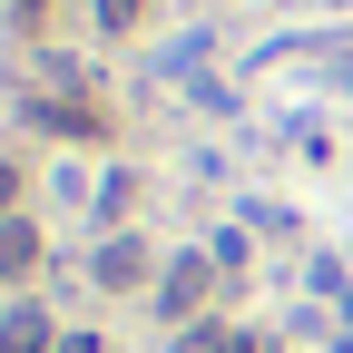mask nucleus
I'll use <instances>...</instances> for the list:
<instances>
[{"mask_svg":"<svg viewBox=\"0 0 353 353\" xmlns=\"http://www.w3.org/2000/svg\"><path fill=\"white\" fill-rule=\"evenodd\" d=\"M39 265V226L30 216H0V275H30Z\"/></svg>","mask_w":353,"mask_h":353,"instance_id":"nucleus-2","label":"nucleus"},{"mask_svg":"<svg viewBox=\"0 0 353 353\" xmlns=\"http://www.w3.org/2000/svg\"><path fill=\"white\" fill-rule=\"evenodd\" d=\"M59 353H99V343H88V334H69V343H59Z\"/></svg>","mask_w":353,"mask_h":353,"instance_id":"nucleus-7","label":"nucleus"},{"mask_svg":"<svg viewBox=\"0 0 353 353\" xmlns=\"http://www.w3.org/2000/svg\"><path fill=\"white\" fill-rule=\"evenodd\" d=\"M138 275H148V245L138 236H108L99 245V285H138Z\"/></svg>","mask_w":353,"mask_h":353,"instance_id":"nucleus-3","label":"nucleus"},{"mask_svg":"<svg viewBox=\"0 0 353 353\" xmlns=\"http://www.w3.org/2000/svg\"><path fill=\"white\" fill-rule=\"evenodd\" d=\"M20 10H39V0H20Z\"/></svg>","mask_w":353,"mask_h":353,"instance_id":"nucleus-8","label":"nucleus"},{"mask_svg":"<svg viewBox=\"0 0 353 353\" xmlns=\"http://www.w3.org/2000/svg\"><path fill=\"white\" fill-rule=\"evenodd\" d=\"M10 196H20V167H10V157H0V216H10Z\"/></svg>","mask_w":353,"mask_h":353,"instance_id":"nucleus-6","label":"nucleus"},{"mask_svg":"<svg viewBox=\"0 0 353 353\" xmlns=\"http://www.w3.org/2000/svg\"><path fill=\"white\" fill-rule=\"evenodd\" d=\"M0 353H59L50 314H39V304H10V314H0Z\"/></svg>","mask_w":353,"mask_h":353,"instance_id":"nucleus-1","label":"nucleus"},{"mask_svg":"<svg viewBox=\"0 0 353 353\" xmlns=\"http://www.w3.org/2000/svg\"><path fill=\"white\" fill-rule=\"evenodd\" d=\"M138 20V0H99V30H128Z\"/></svg>","mask_w":353,"mask_h":353,"instance_id":"nucleus-5","label":"nucleus"},{"mask_svg":"<svg viewBox=\"0 0 353 353\" xmlns=\"http://www.w3.org/2000/svg\"><path fill=\"white\" fill-rule=\"evenodd\" d=\"M157 294H167V314H187V304L206 294V255H176V265H167V285H157Z\"/></svg>","mask_w":353,"mask_h":353,"instance_id":"nucleus-4","label":"nucleus"}]
</instances>
